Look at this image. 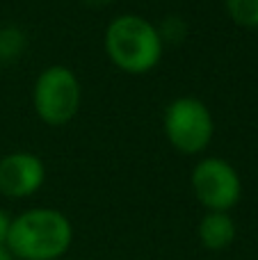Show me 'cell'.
Instances as JSON below:
<instances>
[{
  "label": "cell",
  "mask_w": 258,
  "mask_h": 260,
  "mask_svg": "<svg viewBox=\"0 0 258 260\" xmlns=\"http://www.w3.org/2000/svg\"><path fill=\"white\" fill-rule=\"evenodd\" d=\"M46 183V167L37 153L14 151L0 157V194L7 199H27Z\"/></svg>",
  "instance_id": "8992f818"
},
{
  "label": "cell",
  "mask_w": 258,
  "mask_h": 260,
  "mask_svg": "<svg viewBox=\"0 0 258 260\" xmlns=\"http://www.w3.org/2000/svg\"><path fill=\"white\" fill-rule=\"evenodd\" d=\"M167 142L185 155L206 151L213 139L215 121L208 105L197 96H178L167 105L163 117Z\"/></svg>",
  "instance_id": "277c9868"
},
{
  "label": "cell",
  "mask_w": 258,
  "mask_h": 260,
  "mask_svg": "<svg viewBox=\"0 0 258 260\" xmlns=\"http://www.w3.org/2000/svg\"><path fill=\"white\" fill-rule=\"evenodd\" d=\"M27 48L25 32L16 25H3L0 27V62L7 59H16L18 55H23Z\"/></svg>",
  "instance_id": "ba28073f"
},
{
  "label": "cell",
  "mask_w": 258,
  "mask_h": 260,
  "mask_svg": "<svg viewBox=\"0 0 258 260\" xmlns=\"http://www.w3.org/2000/svg\"><path fill=\"white\" fill-rule=\"evenodd\" d=\"M0 260H14V256L7 249V244H0Z\"/></svg>",
  "instance_id": "4fadbf2b"
},
{
  "label": "cell",
  "mask_w": 258,
  "mask_h": 260,
  "mask_svg": "<svg viewBox=\"0 0 258 260\" xmlns=\"http://www.w3.org/2000/svg\"><path fill=\"white\" fill-rule=\"evenodd\" d=\"M197 201L208 212H229L242 197L240 174L222 157H204L195 165L190 176Z\"/></svg>",
  "instance_id": "5b68a950"
},
{
  "label": "cell",
  "mask_w": 258,
  "mask_h": 260,
  "mask_svg": "<svg viewBox=\"0 0 258 260\" xmlns=\"http://www.w3.org/2000/svg\"><path fill=\"white\" fill-rule=\"evenodd\" d=\"M0 64H3V62H0Z\"/></svg>",
  "instance_id": "9a60e30c"
},
{
  "label": "cell",
  "mask_w": 258,
  "mask_h": 260,
  "mask_svg": "<svg viewBox=\"0 0 258 260\" xmlns=\"http://www.w3.org/2000/svg\"><path fill=\"white\" fill-rule=\"evenodd\" d=\"M229 16L242 27H258V0H227Z\"/></svg>",
  "instance_id": "9c48e42d"
},
{
  "label": "cell",
  "mask_w": 258,
  "mask_h": 260,
  "mask_svg": "<svg viewBox=\"0 0 258 260\" xmlns=\"http://www.w3.org/2000/svg\"><path fill=\"white\" fill-rule=\"evenodd\" d=\"M73 242V226L62 210L27 208L12 219L7 249L14 260H59Z\"/></svg>",
  "instance_id": "6da1fadb"
},
{
  "label": "cell",
  "mask_w": 258,
  "mask_h": 260,
  "mask_svg": "<svg viewBox=\"0 0 258 260\" xmlns=\"http://www.w3.org/2000/svg\"><path fill=\"white\" fill-rule=\"evenodd\" d=\"M82 3H87L89 7H105V5L114 3V0H82Z\"/></svg>",
  "instance_id": "7c38bea8"
},
{
  "label": "cell",
  "mask_w": 258,
  "mask_h": 260,
  "mask_svg": "<svg viewBox=\"0 0 258 260\" xmlns=\"http://www.w3.org/2000/svg\"><path fill=\"white\" fill-rule=\"evenodd\" d=\"M103 48L110 62L131 76L153 71L165 53L158 27L140 14H121L112 18L105 27Z\"/></svg>",
  "instance_id": "7a4b0ae2"
},
{
  "label": "cell",
  "mask_w": 258,
  "mask_h": 260,
  "mask_svg": "<svg viewBox=\"0 0 258 260\" xmlns=\"http://www.w3.org/2000/svg\"><path fill=\"white\" fill-rule=\"evenodd\" d=\"M9 226H12V217H9L5 210H0V244H7Z\"/></svg>",
  "instance_id": "8fae6325"
},
{
  "label": "cell",
  "mask_w": 258,
  "mask_h": 260,
  "mask_svg": "<svg viewBox=\"0 0 258 260\" xmlns=\"http://www.w3.org/2000/svg\"><path fill=\"white\" fill-rule=\"evenodd\" d=\"M163 44H181L187 35V25L181 16H169L163 21V25L158 27Z\"/></svg>",
  "instance_id": "30bf717a"
},
{
  "label": "cell",
  "mask_w": 258,
  "mask_h": 260,
  "mask_svg": "<svg viewBox=\"0 0 258 260\" xmlns=\"http://www.w3.org/2000/svg\"><path fill=\"white\" fill-rule=\"evenodd\" d=\"M80 80L64 64L46 67L32 87L35 112L48 126H67L80 110Z\"/></svg>",
  "instance_id": "3957f363"
},
{
  "label": "cell",
  "mask_w": 258,
  "mask_h": 260,
  "mask_svg": "<svg viewBox=\"0 0 258 260\" xmlns=\"http://www.w3.org/2000/svg\"><path fill=\"white\" fill-rule=\"evenodd\" d=\"M236 221L229 212H206L197 226V238L208 251H224L236 240Z\"/></svg>",
  "instance_id": "52a82bcc"
},
{
  "label": "cell",
  "mask_w": 258,
  "mask_h": 260,
  "mask_svg": "<svg viewBox=\"0 0 258 260\" xmlns=\"http://www.w3.org/2000/svg\"><path fill=\"white\" fill-rule=\"evenodd\" d=\"M59 260H73V258H59Z\"/></svg>",
  "instance_id": "5bb4252c"
}]
</instances>
